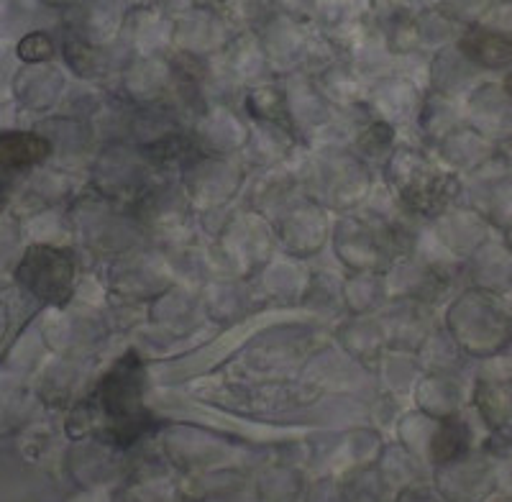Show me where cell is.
Masks as SVG:
<instances>
[{
  "mask_svg": "<svg viewBox=\"0 0 512 502\" xmlns=\"http://www.w3.org/2000/svg\"><path fill=\"white\" fill-rule=\"evenodd\" d=\"M49 154V144L36 134L8 131L0 134V167L3 170H24L41 162Z\"/></svg>",
  "mask_w": 512,
  "mask_h": 502,
  "instance_id": "obj_3",
  "label": "cell"
},
{
  "mask_svg": "<svg viewBox=\"0 0 512 502\" xmlns=\"http://www.w3.org/2000/svg\"><path fill=\"white\" fill-rule=\"evenodd\" d=\"M464 49L469 52V57L479 59L484 65H505L507 57H510L507 41L497 34H487V31H474L464 41Z\"/></svg>",
  "mask_w": 512,
  "mask_h": 502,
  "instance_id": "obj_4",
  "label": "cell"
},
{
  "mask_svg": "<svg viewBox=\"0 0 512 502\" xmlns=\"http://www.w3.org/2000/svg\"><path fill=\"white\" fill-rule=\"evenodd\" d=\"M52 52H54L52 41H49V36L44 34H31L18 44V54H21V59H26V62H41V59H49L52 57Z\"/></svg>",
  "mask_w": 512,
  "mask_h": 502,
  "instance_id": "obj_5",
  "label": "cell"
},
{
  "mask_svg": "<svg viewBox=\"0 0 512 502\" xmlns=\"http://www.w3.org/2000/svg\"><path fill=\"white\" fill-rule=\"evenodd\" d=\"M98 415L116 444L128 446L144 431L146 413L141 408V369L136 357L118 364L98 387Z\"/></svg>",
  "mask_w": 512,
  "mask_h": 502,
  "instance_id": "obj_1",
  "label": "cell"
},
{
  "mask_svg": "<svg viewBox=\"0 0 512 502\" xmlns=\"http://www.w3.org/2000/svg\"><path fill=\"white\" fill-rule=\"evenodd\" d=\"M18 277L34 292L36 298L62 303L70 295L72 264L62 251L36 246L26 254L24 264L18 267Z\"/></svg>",
  "mask_w": 512,
  "mask_h": 502,
  "instance_id": "obj_2",
  "label": "cell"
}]
</instances>
